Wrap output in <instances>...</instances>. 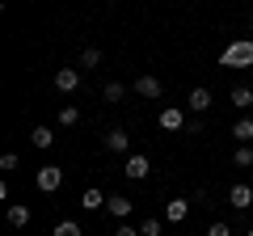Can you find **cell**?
<instances>
[{"instance_id": "obj_1", "label": "cell", "mask_w": 253, "mask_h": 236, "mask_svg": "<svg viewBox=\"0 0 253 236\" xmlns=\"http://www.w3.org/2000/svg\"><path fill=\"white\" fill-rule=\"evenodd\" d=\"M219 68H253V38H236L219 51Z\"/></svg>"}, {"instance_id": "obj_2", "label": "cell", "mask_w": 253, "mask_h": 236, "mask_svg": "<svg viewBox=\"0 0 253 236\" xmlns=\"http://www.w3.org/2000/svg\"><path fill=\"white\" fill-rule=\"evenodd\" d=\"M34 186L42 194H55V190H63V169L59 164H42V169L34 173Z\"/></svg>"}, {"instance_id": "obj_3", "label": "cell", "mask_w": 253, "mask_h": 236, "mask_svg": "<svg viewBox=\"0 0 253 236\" xmlns=\"http://www.w3.org/2000/svg\"><path fill=\"white\" fill-rule=\"evenodd\" d=\"M228 207H236V211H253V186L236 182L232 190H228Z\"/></svg>"}, {"instance_id": "obj_4", "label": "cell", "mask_w": 253, "mask_h": 236, "mask_svg": "<svg viewBox=\"0 0 253 236\" xmlns=\"http://www.w3.org/2000/svg\"><path fill=\"white\" fill-rule=\"evenodd\" d=\"M126 177H131V182H144V177H148V173H152V160H148V156H139V152H131V156H126Z\"/></svg>"}, {"instance_id": "obj_5", "label": "cell", "mask_w": 253, "mask_h": 236, "mask_svg": "<svg viewBox=\"0 0 253 236\" xmlns=\"http://www.w3.org/2000/svg\"><path fill=\"white\" fill-rule=\"evenodd\" d=\"M126 148H131V135H126V127H110V131H106V152L126 156Z\"/></svg>"}, {"instance_id": "obj_6", "label": "cell", "mask_w": 253, "mask_h": 236, "mask_svg": "<svg viewBox=\"0 0 253 236\" xmlns=\"http://www.w3.org/2000/svg\"><path fill=\"white\" fill-rule=\"evenodd\" d=\"M135 93H139V97H148V101H156V97H165V84L161 80H156V76H135Z\"/></svg>"}, {"instance_id": "obj_7", "label": "cell", "mask_w": 253, "mask_h": 236, "mask_svg": "<svg viewBox=\"0 0 253 236\" xmlns=\"http://www.w3.org/2000/svg\"><path fill=\"white\" fill-rule=\"evenodd\" d=\"M106 202H110V194H101L97 186H89V190L81 194V211H89V215H97V211H106Z\"/></svg>"}, {"instance_id": "obj_8", "label": "cell", "mask_w": 253, "mask_h": 236, "mask_svg": "<svg viewBox=\"0 0 253 236\" xmlns=\"http://www.w3.org/2000/svg\"><path fill=\"white\" fill-rule=\"evenodd\" d=\"M55 89L59 93H76L81 89V68H59V72H55Z\"/></svg>"}, {"instance_id": "obj_9", "label": "cell", "mask_w": 253, "mask_h": 236, "mask_svg": "<svg viewBox=\"0 0 253 236\" xmlns=\"http://www.w3.org/2000/svg\"><path fill=\"white\" fill-rule=\"evenodd\" d=\"M186 110H190V114H207V110H211V89H203V84H199V89H190Z\"/></svg>"}, {"instance_id": "obj_10", "label": "cell", "mask_w": 253, "mask_h": 236, "mask_svg": "<svg viewBox=\"0 0 253 236\" xmlns=\"http://www.w3.org/2000/svg\"><path fill=\"white\" fill-rule=\"evenodd\" d=\"M186 127V110L181 106H165L161 110V131H181Z\"/></svg>"}, {"instance_id": "obj_11", "label": "cell", "mask_w": 253, "mask_h": 236, "mask_svg": "<svg viewBox=\"0 0 253 236\" xmlns=\"http://www.w3.org/2000/svg\"><path fill=\"white\" fill-rule=\"evenodd\" d=\"M4 219H9V228H30V219H34V211H30L26 202H9V211H4Z\"/></svg>"}, {"instance_id": "obj_12", "label": "cell", "mask_w": 253, "mask_h": 236, "mask_svg": "<svg viewBox=\"0 0 253 236\" xmlns=\"http://www.w3.org/2000/svg\"><path fill=\"white\" fill-rule=\"evenodd\" d=\"M106 211H110V215L118 219V224H123V219L131 215V211H135V202L126 198V194H110V202H106Z\"/></svg>"}, {"instance_id": "obj_13", "label": "cell", "mask_w": 253, "mask_h": 236, "mask_svg": "<svg viewBox=\"0 0 253 236\" xmlns=\"http://www.w3.org/2000/svg\"><path fill=\"white\" fill-rule=\"evenodd\" d=\"M186 215H190V198H169L165 202V219H169V224H181Z\"/></svg>"}, {"instance_id": "obj_14", "label": "cell", "mask_w": 253, "mask_h": 236, "mask_svg": "<svg viewBox=\"0 0 253 236\" xmlns=\"http://www.w3.org/2000/svg\"><path fill=\"white\" fill-rule=\"evenodd\" d=\"M228 135H232L236 144H253V118H249V114H245V118H236Z\"/></svg>"}, {"instance_id": "obj_15", "label": "cell", "mask_w": 253, "mask_h": 236, "mask_svg": "<svg viewBox=\"0 0 253 236\" xmlns=\"http://www.w3.org/2000/svg\"><path fill=\"white\" fill-rule=\"evenodd\" d=\"M228 101H232L236 110H249L253 106V89H249V84H236V89L228 93Z\"/></svg>"}, {"instance_id": "obj_16", "label": "cell", "mask_w": 253, "mask_h": 236, "mask_svg": "<svg viewBox=\"0 0 253 236\" xmlns=\"http://www.w3.org/2000/svg\"><path fill=\"white\" fill-rule=\"evenodd\" d=\"M30 144L46 152V148H55V131L51 127H34V131H30Z\"/></svg>"}, {"instance_id": "obj_17", "label": "cell", "mask_w": 253, "mask_h": 236, "mask_svg": "<svg viewBox=\"0 0 253 236\" xmlns=\"http://www.w3.org/2000/svg\"><path fill=\"white\" fill-rule=\"evenodd\" d=\"M101 97H106L110 106H118V101L126 97V84H123V80H106V89H101Z\"/></svg>"}, {"instance_id": "obj_18", "label": "cell", "mask_w": 253, "mask_h": 236, "mask_svg": "<svg viewBox=\"0 0 253 236\" xmlns=\"http://www.w3.org/2000/svg\"><path fill=\"white\" fill-rule=\"evenodd\" d=\"M51 236H84V232H81V224H76V219H59V224L51 228Z\"/></svg>"}, {"instance_id": "obj_19", "label": "cell", "mask_w": 253, "mask_h": 236, "mask_svg": "<svg viewBox=\"0 0 253 236\" xmlns=\"http://www.w3.org/2000/svg\"><path fill=\"white\" fill-rule=\"evenodd\" d=\"M232 164H236V169H253V148L241 144V148L232 152Z\"/></svg>"}, {"instance_id": "obj_20", "label": "cell", "mask_w": 253, "mask_h": 236, "mask_svg": "<svg viewBox=\"0 0 253 236\" xmlns=\"http://www.w3.org/2000/svg\"><path fill=\"white\" fill-rule=\"evenodd\" d=\"M101 59H106V55H101L97 46H84L81 51V68H101Z\"/></svg>"}, {"instance_id": "obj_21", "label": "cell", "mask_w": 253, "mask_h": 236, "mask_svg": "<svg viewBox=\"0 0 253 236\" xmlns=\"http://www.w3.org/2000/svg\"><path fill=\"white\" fill-rule=\"evenodd\" d=\"M76 122H81V110H76V106H63L59 110V127H76Z\"/></svg>"}, {"instance_id": "obj_22", "label": "cell", "mask_w": 253, "mask_h": 236, "mask_svg": "<svg viewBox=\"0 0 253 236\" xmlns=\"http://www.w3.org/2000/svg\"><path fill=\"white\" fill-rule=\"evenodd\" d=\"M139 236H161V219H156V215H148L144 224H139Z\"/></svg>"}, {"instance_id": "obj_23", "label": "cell", "mask_w": 253, "mask_h": 236, "mask_svg": "<svg viewBox=\"0 0 253 236\" xmlns=\"http://www.w3.org/2000/svg\"><path fill=\"white\" fill-rule=\"evenodd\" d=\"M17 152H4V156H0V169H4V173H13V169H17Z\"/></svg>"}, {"instance_id": "obj_24", "label": "cell", "mask_w": 253, "mask_h": 236, "mask_svg": "<svg viewBox=\"0 0 253 236\" xmlns=\"http://www.w3.org/2000/svg\"><path fill=\"white\" fill-rule=\"evenodd\" d=\"M114 236H139V228H131V224H126V219H123V224L114 228Z\"/></svg>"}, {"instance_id": "obj_25", "label": "cell", "mask_w": 253, "mask_h": 236, "mask_svg": "<svg viewBox=\"0 0 253 236\" xmlns=\"http://www.w3.org/2000/svg\"><path fill=\"white\" fill-rule=\"evenodd\" d=\"M207 236H232V228H228V224H211Z\"/></svg>"}, {"instance_id": "obj_26", "label": "cell", "mask_w": 253, "mask_h": 236, "mask_svg": "<svg viewBox=\"0 0 253 236\" xmlns=\"http://www.w3.org/2000/svg\"><path fill=\"white\" fill-rule=\"evenodd\" d=\"M106 4H118V0H106Z\"/></svg>"}, {"instance_id": "obj_27", "label": "cell", "mask_w": 253, "mask_h": 236, "mask_svg": "<svg viewBox=\"0 0 253 236\" xmlns=\"http://www.w3.org/2000/svg\"><path fill=\"white\" fill-rule=\"evenodd\" d=\"M245 236H253V228H249V232H245Z\"/></svg>"}, {"instance_id": "obj_28", "label": "cell", "mask_w": 253, "mask_h": 236, "mask_svg": "<svg viewBox=\"0 0 253 236\" xmlns=\"http://www.w3.org/2000/svg\"><path fill=\"white\" fill-rule=\"evenodd\" d=\"M249 30H253V17H249Z\"/></svg>"}]
</instances>
